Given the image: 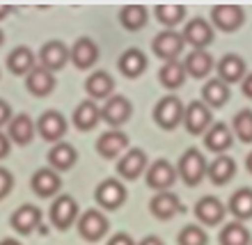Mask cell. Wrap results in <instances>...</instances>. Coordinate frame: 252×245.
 Instances as JSON below:
<instances>
[{"mask_svg": "<svg viewBox=\"0 0 252 245\" xmlns=\"http://www.w3.org/2000/svg\"><path fill=\"white\" fill-rule=\"evenodd\" d=\"M206 165L209 163H206L204 153L199 152L197 147H190V149H186V152L181 153L179 163H177V177L186 185L195 188L206 177Z\"/></svg>", "mask_w": 252, "mask_h": 245, "instance_id": "obj_1", "label": "cell"}, {"mask_svg": "<svg viewBox=\"0 0 252 245\" xmlns=\"http://www.w3.org/2000/svg\"><path fill=\"white\" fill-rule=\"evenodd\" d=\"M76 229H78L83 241H87V243H99L108 234V229H110V222H108L103 211H99V209H87L83 215H78Z\"/></svg>", "mask_w": 252, "mask_h": 245, "instance_id": "obj_2", "label": "cell"}, {"mask_svg": "<svg viewBox=\"0 0 252 245\" xmlns=\"http://www.w3.org/2000/svg\"><path fill=\"white\" fill-rule=\"evenodd\" d=\"M184 110L186 108H184L179 96L177 94H167L154 106V122L160 128H165V131H172L184 122Z\"/></svg>", "mask_w": 252, "mask_h": 245, "instance_id": "obj_3", "label": "cell"}, {"mask_svg": "<svg viewBox=\"0 0 252 245\" xmlns=\"http://www.w3.org/2000/svg\"><path fill=\"white\" fill-rule=\"evenodd\" d=\"M51 225L55 229H60V232H66V229H71L73 222H78V202L71 197V195H60V197H55V202L51 204Z\"/></svg>", "mask_w": 252, "mask_h": 245, "instance_id": "obj_4", "label": "cell"}, {"mask_svg": "<svg viewBox=\"0 0 252 245\" xmlns=\"http://www.w3.org/2000/svg\"><path fill=\"white\" fill-rule=\"evenodd\" d=\"M213 124V113L204 101H190L184 110V126L190 135H204Z\"/></svg>", "mask_w": 252, "mask_h": 245, "instance_id": "obj_5", "label": "cell"}, {"mask_svg": "<svg viewBox=\"0 0 252 245\" xmlns=\"http://www.w3.org/2000/svg\"><path fill=\"white\" fill-rule=\"evenodd\" d=\"M184 46H186V41H184L181 32H177V30H163L152 41L154 55L160 58L163 62H174L184 53Z\"/></svg>", "mask_w": 252, "mask_h": 245, "instance_id": "obj_6", "label": "cell"}, {"mask_svg": "<svg viewBox=\"0 0 252 245\" xmlns=\"http://www.w3.org/2000/svg\"><path fill=\"white\" fill-rule=\"evenodd\" d=\"M126 185L120 179H106L96 185V192H94V199L96 204L103 209V211H117L122 204L126 202Z\"/></svg>", "mask_w": 252, "mask_h": 245, "instance_id": "obj_7", "label": "cell"}, {"mask_svg": "<svg viewBox=\"0 0 252 245\" xmlns=\"http://www.w3.org/2000/svg\"><path fill=\"white\" fill-rule=\"evenodd\" d=\"M211 21L220 32H234L246 23V9L239 5H216L211 7Z\"/></svg>", "mask_w": 252, "mask_h": 245, "instance_id": "obj_8", "label": "cell"}, {"mask_svg": "<svg viewBox=\"0 0 252 245\" xmlns=\"http://www.w3.org/2000/svg\"><path fill=\"white\" fill-rule=\"evenodd\" d=\"M131 113H133L131 101L122 96V94H113L106 101V106L101 108V120L106 122L110 128H120V126H124L131 120Z\"/></svg>", "mask_w": 252, "mask_h": 245, "instance_id": "obj_9", "label": "cell"}, {"mask_svg": "<svg viewBox=\"0 0 252 245\" xmlns=\"http://www.w3.org/2000/svg\"><path fill=\"white\" fill-rule=\"evenodd\" d=\"M149 211L156 220H172L174 215H179V213H186V206L179 202V197L170 190H163V192H156L149 202Z\"/></svg>", "mask_w": 252, "mask_h": 245, "instance_id": "obj_10", "label": "cell"}, {"mask_svg": "<svg viewBox=\"0 0 252 245\" xmlns=\"http://www.w3.org/2000/svg\"><path fill=\"white\" fill-rule=\"evenodd\" d=\"M177 181V167L172 163H167L165 158H158L154 160L149 170H147V185L156 192H163V190H170Z\"/></svg>", "mask_w": 252, "mask_h": 245, "instance_id": "obj_11", "label": "cell"}, {"mask_svg": "<svg viewBox=\"0 0 252 245\" xmlns=\"http://www.w3.org/2000/svg\"><path fill=\"white\" fill-rule=\"evenodd\" d=\"M181 37L188 46H192V51H206V46L213 41V26L204 19H190Z\"/></svg>", "mask_w": 252, "mask_h": 245, "instance_id": "obj_12", "label": "cell"}, {"mask_svg": "<svg viewBox=\"0 0 252 245\" xmlns=\"http://www.w3.org/2000/svg\"><path fill=\"white\" fill-rule=\"evenodd\" d=\"M41 222V209L34 204H21L16 211L12 213V218H9V225L16 234L21 236H28V234H32Z\"/></svg>", "mask_w": 252, "mask_h": 245, "instance_id": "obj_13", "label": "cell"}, {"mask_svg": "<svg viewBox=\"0 0 252 245\" xmlns=\"http://www.w3.org/2000/svg\"><path fill=\"white\" fill-rule=\"evenodd\" d=\"M147 170V153L138 147H133L124 153L117 163V174H120L124 181H135L140 179Z\"/></svg>", "mask_w": 252, "mask_h": 245, "instance_id": "obj_14", "label": "cell"}, {"mask_svg": "<svg viewBox=\"0 0 252 245\" xmlns=\"http://www.w3.org/2000/svg\"><path fill=\"white\" fill-rule=\"evenodd\" d=\"M37 133H39L46 142H53V145L55 142H60V140L64 138V133H66L64 115L58 113V110H46V113L37 120Z\"/></svg>", "mask_w": 252, "mask_h": 245, "instance_id": "obj_15", "label": "cell"}, {"mask_svg": "<svg viewBox=\"0 0 252 245\" xmlns=\"http://www.w3.org/2000/svg\"><path fill=\"white\" fill-rule=\"evenodd\" d=\"M225 213H227L225 204L218 197H213V195H206V197L197 199V204H195V215L206 227H218L225 220Z\"/></svg>", "mask_w": 252, "mask_h": 245, "instance_id": "obj_16", "label": "cell"}, {"mask_svg": "<svg viewBox=\"0 0 252 245\" xmlns=\"http://www.w3.org/2000/svg\"><path fill=\"white\" fill-rule=\"evenodd\" d=\"M69 60L73 62L76 69H83V71L92 69V64H96V60H99V46L90 37H78L69 51Z\"/></svg>", "mask_w": 252, "mask_h": 245, "instance_id": "obj_17", "label": "cell"}, {"mask_svg": "<svg viewBox=\"0 0 252 245\" xmlns=\"http://www.w3.org/2000/svg\"><path fill=\"white\" fill-rule=\"evenodd\" d=\"M124 149H128V135L120 128H110V131L101 133L96 140V152L101 158H117Z\"/></svg>", "mask_w": 252, "mask_h": 245, "instance_id": "obj_18", "label": "cell"}, {"mask_svg": "<svg viewBox=\"0 0 252 245\" xmlns=\"http://www.w3.org/2000/svg\"><path fill=\"white\" fill-rule=\"evenodd\" d=\"M218 69V80H222L225 85H234V83H241L246 78L248 66L246 60L236 53H227L225 58H220V62L216 64Z\"/></svg>", "mask_w": 252, "mask_h": 245, "instance_id": "obj_19", "label": "cell"}, {"mask_svg": "<svg viewBox=\"0 0 252 245\" xmlns=\"http://www.w3.org/2000/svg\"><path fill=\"white\" fill-rule=\"evenodd\" d=\"M39 66H44L46 71L55 73L69 62V48L64 46V41H46L39 51Z\"/></svg>", "mask_w": 252, "mask_h": 245, "instance_id": "obj_20", "label": "cell"}, {"mask_svg": "<svg viewBox=\"0 0 252 245\" xmlns=\"http://www.w3.org/2000/svg\"><path fill=\"white\" fill-rule=\"evenodd\" d=\"M34 128H37V126H34L32 117L26 113H19V115H14L12 122L7 124V138H9V142H14V145L26 147L32 142Z\"/></svg>", "mask_w": 252, "mask_h": 245, "instance_id": "obj_21", "label": "cell"}, {"mask_svg": "<svg viewBox=\"0 0 252 245\" xmlns=\"http://www.w3.org/2000/svg\"><path fill=\"white\" fill-rule=\"evenodd\" d=\"M30 185H32V192L37 195V197L48 199V197H53L55 192L62 188V179L55 170H51V167H41V170H37V172L32 174Z\"/></svg>", "mask_w": 252, "mask_h": 245, "instance_id": "obj_22", "label": "cell"}, {"mask_svg": "<svg viewBox=\"0 0 252 245\" xmlns=\"http://www.w3.org/2000/svg\"><path fill=\"white\" fill-rule=\"evenodd\" d=\"M234 145V133L232 128L227 124H222V122H218V124H211V128L204 133V147L209 149V152L213 153H225L229 152Z\"/></svg>", "mask_w": 252, "mask_h": 245, "instance_id": "obj_23", "label": "cell"}, {"mask_svg": "<svg viewBox=\"0 0 252 245\" xmlns=\"http://www.w3.org/2000/svg\"><path fill=\"white\" fill-rule=\"evenodd\" d=\"M236 174V160L227 153H220L213 158V163L206 165V177L213 185H227Z\"/></svg>", "mask_w": 252, "mask_h": 245, "instance_id": "obj_24", "label": "cell"}, {"mask_svg": "<svg viewBox=\"0 0 252 245\" xmlns=\"http://www.w3.org/2000/svg\"><path fill=\"white\" fill-rule=\"evenodd\" d=\"M26 87L28 92L41 99V96H48V94L55 90V73L46 71L44 66H34L32 71L26 76Z\"/></svg>", "mask_w": 252, "mask_h": 245, "instance_id": "obj_25", "label": "cell"}, {"mask_svg": "<svg viewBox=\"0 0 252 245\" xmlns=\"http://www.w3.org/2000/svg\"><path fill=\"white\" fill-rule=\"evenodd\" d=\"M85 92L90 94L92 101H101V99H110L115 92V80L108 71H94L87 76L85 80Z\"/></svg>", "mask_w": 252, "mask_h": 245, "instance_id": "obj_26", "label": "cell"}, {"mask_svg": "<svg viewBox=\"0 0 252 245\" xmlns=\"http://www.w3.org/2000/svg\"><path fill=\"white\" fill-rule=\"evenodd\" d=\"M76 160H78V152L69 142H55L48 152V163H51V170H55V172L71 170L76 165Z\"/></svg>", "mask_w": 252, "mask_h": 245, "instance_id": "obj_27", "label": "cell"}, {"mask_svg": "<svg viewBox=\"0 0 252 245\" xmlns=\"http://www.w3.org/2000/svg\"><path fill=\"white\" fill-rule=\"evenodd\" d=\"M101 122V108L92 99L80 101L73 110V126L78 131H92L94 126Z\"/></svg>", "mask_w": 252, "mask_h": 245, "instance_id": "obj_28", "label": "cell"}, {"mask_svg": "<svg viewBox=\"0 0 252 245\" xmlns=\"http://www.w3.org/2000/svg\"><path fill=\"white\" fill-rule=\"evenodd\" d=\"M37 66V58H34L32 48L28 46H16L12 53L7 55V69L14 76H28Z\"/></svg>", "mask_w": 252, "mask_h": 245, "instance_id": "obj_29", "label": "cell"}, {"mask_svg": "<svg viewBox=\"0 0 252 245\" xmlns=\"http://www.w3.org/2000/svg\"><path fill=\"white\" fill-rule=\"evenodd\" d=\"M147 55L140 51V48H126L124 53H122L120 62H117V66H120V71L124 73L126 78H138V76H142L147 69Z\"/></svg>", "mask_w": 252, "mask_h": 245, "instance_id": "obj_30", "label": "cell"}, {"mask_svg": "<svg viewBox=\"0 0 252 245\" xmlns=\"http://www.w3.org/2000/svg\"><path fill=\"white\" fill-rule=\"evenodd\" d=\"M213 66H216V62H213V58L206 51H190L186 55V60H184L186 76H192V78H197V80L206 78Z\"/></svg>", "mask_w": 252, "mask_h": 245, "instance_id": "obj_31", "label": "cell"}, {"mask_svg": "<svg viewBox=\"0 0 252 245\" xmlns=\"http://www.w3.org/2000/svg\"><path fill=\"white\" fill-rule=\"evenodd\" d=\"M227 211L232 213L234 218L243 222V220L252 218V188H239L236 192H232L229 197V204H227Z\"/></svg>", "mask_w": 252, "mask_h": 245, "instance_id": "obj_32", "label": "cell"}, {"mask_svg": "<svg viewBox=\"0 0 252 245\" xmlns=\"http://www.w3.org/2000/svg\"><path fill=\"white\" fill-rule=\"evenodd\" d=\"M158 80H160V85L165 87V90H170V92L179 90V87L186 83V69H184V62H179V60L165 62L158 71Z\"/></svg>", "mask_w": 252, "mask_h": 245, "instance_id": "obj_33", "label": "cell"}, {"mask_svg": "<svg viewBox=\"0 0 252 245\" xmlns=\"http://www.w3.org/2000/svg\"><path fill=\"white\" fill-rule=\"evenodd\" d=\"M202 101H204L209 108H220L229 101V85H225L222 80L211 78L206 80L204 87H202Z\"/></svg>", "mask_w": 252, "mask_h": 245, "instance_id": "obj_34", "label": "cell"}, {"mask_svg": "<svg viewBox=\"0 0 252 245\" xmlns=\"http://www.w3.org/2000/svg\"><path fill=\"white\" fill-rule=\"evenodd\" d=\"M218 243L220 245H250L252 236L243 222L234 220V222H227V225L222 227V232H220V236H218Z\"/></svg>", "mask_w": 252, "mask_h": 245, "instance_id": "obj_35", "label": "cell"}, {"mask_svg": "<svg viewBox=\"0 0 252 245\" xmlns=\"http://www.w3.org/2000/svg\"><path fill=\"white\" fill-rule=\"evenodd\" d=\"M154 14H156L160 26H165V30H174L186 19V7L184 5H156L154 7Z\"/></svg>", "mask_w": 252, "mask_h": 245, "instance_id": "obj_36", "label": "cell"}, {"mask_svg": "<svg viewBox=\"0 0 252 245\" xmlns=\"http://www.w3.org/2000/svg\"><path fill=\"white\" fill-rule=\"evenodd\" d=\"M120 21L128 32H138V30H142V28L147 26V7H142V5L122 7Z\"/></svg>", "mask_w": 252, "mask_h": 245, "instance_id": "obj_37", "label": "cell"}, {"mask_svg": "<svg viewBox=\"0 0 252 245\" xmlns=\"http://www.w3.org/2000/svg\"><path fill=\"white\" fill-rule=\"evenodd\" d=\"M232 128H234V135H236L241 142L250 145L252 142V110L246 108V110H239V113L234 115Z\"/></svg>", "mask_w": 252, "mask_h": 245, "instance_id": "obj_38", "label": "cell"}, {"mask_svg": "<svg viewBox=\"0 0 252 245\" xmlns=\"http://www.w3.org/2000/svg\"><path fill=\"white\" fill-rule=\"evenodd\" d=\"M179 245H209V236L199 225H186L179 232Z\"/></svg>", "mask_w": 252, "mask_h": 245, "instance_id": "obj_39", "label": "cell"}, {"mask_svg": "<svg viewBox=\"0 0 252 245\" xmlns=\"http://www.w3.org/2000/svg\"><path fill=\"white\" fill-rule=\"evenodd\" d=\"M12 188H14V177H12V172L7 170V167H0V202L12 192Z\"/></svg>", "mask_w": 252, "mask_h": 245, "instance_id": "obj_40", "label": "cell"}, {"mask_svg": "<svg viewBox=\"0 0 252 245\" xmlns=\"http://www.w3.org/2000/svg\"><path fill=\"white\" fill-rule=\"evenodd\" d=\"M106 245H135V241H133V236H128V234L117 232V234H113V236L108 239Z\"/></svg>", "mask_w": 252, "mask_h": 245, "instance_id": "obj_41", "label": "cell"}, {"mask_svg": "<svg viewBox=\"0 0 252 245\" xmlns=\"http://www.w3.org/2000/svg\"><path fill=\"white\" fill-rule=\"evenodd\" d=\"M12 117H14V115H12V106H9L7 101L0 99V128L9 124V122H12Z\"/></svg>", "mask_w": 252, "mask_h": 245, "instance_id": "obj_42", "label": "cell"}, {"mask_svg": "<svg viewBox=\"0 0 252 245\" xmlns=\"http://www.w3.org/2000/svg\"><path fill=\"white\" fill-rule=\"evenodd\" d=\"M9 149H12V142H9V138H7L5 133L0 131V160L7 158V153H9Z\"/></svg>", "mask_w": 252, "mask_h": 245, "instance_id": "obj_43", "label": "cell"}, {"mask_svg": "<svg viewBox=\"0 0 252 245\" xmlns=\"http://www.w3.org/2000/svg\"><path fill=\"white\" fill-rule=\"evenodd\" d=\"M241 92L252 101V73H246V78L241 80Z\"/></svg>", "mask_w": 252, "mask_h": 245, "instance_id": "obj_44", "label": "cell"}, {"mask_svg": "<svg viewBox=\"0 0 252 245\" xmlns=\"http://www.w3.org/2000/svg\"><path fill=\"white\" fill-rule=\"evenodd\" d=\"M135 245H165V243H163L158 236H147V239H142L140 243H135Z\"/></svg>", "mask_w": 252, "mask_h": 245, "instance_id": "obj_45", "label": "cell"}, {"mask_svg": "<svg viewBox=\"0 0 252 245\" xmlns=\"http://www.w3.org/2000/svg\"><path fill=\"white\" fill-rule=\"evenodd\" d=\"M12 12H14V7H9V5H0V21L7 19V16H9Z\"/></svg>", "mask_w": 252, "mask_h": 245, "instance_id": "obj_46", "label": "cell"}, {"mask_svg": "<svg viewBox=\"0 0 252 245\" xmlns=\"http://www.w3.org/2000/svg\"><path fill=\"white\" fill-rule=\"evenodd\" d=\"M0 245H23L21 241H16V239H2L0 241Z\"/></svg>", "mask_w": 252, "mask_h": 245, "instance_id": "obj_47", "label": "cell"}, {"mask_svg": "<svg viewBox=\"0 0 252 245\" xmlns=\"http://www.w3.org/2000/svg\"><path fill=\"white\" fill-rule=\"evenodd\" d=\"M246 167H248V172L252 174V152L248 153V158H246Z\"/></svg>", "mask_w": 252, "mask_h": 245, "instance_id": "obj_48", "label": "cell"}, {"mask_svg": "<svg viewBox=\"0 0 252 245\" xmlns=\"http://www.w3.org/2000/svg\"><path fill=\"white\" fill-rule=\"evenodd\" d=\"M5 44V34H2V30H0V46Z\"/></svg>", "mask_w": 252, "mask_h": 245, "instance_id": "obj_49", "label": "cell"}, {"mask_svg": "<svg viewBox=\"0 0 252 245\" xmlns=\"http://www.w3.org/2000/svg\"><path fill=\"white\" fill-rule=\"evenodd\" d=\"M250 245H252V243H250Z\"/></svg>", "mask_w": 252, "mask_h": 245, "instance_id": "obj_50", "label": "cell"}]
</instances>
